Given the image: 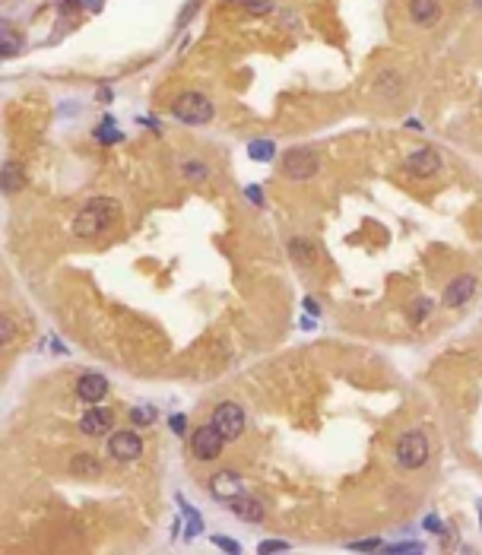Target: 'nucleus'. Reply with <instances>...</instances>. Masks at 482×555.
<instances>
[{
	"label": "nucleus",
	"mask_w": 482,
	"mask_h": 555,
	"mask_svg": "<svg viewBox=\"0 0 482 555\" xmlns=\"http://www.w3.org/2000/svg\"><path fill=\"white\" fill-rule=\"evenodd\" d=\"M114 219V200L105 197H95L76 213L73 219V235L76 238H95L101 229H108Z\"/></svg>",
	"instance_id": "obj_1"
},
{
	"label": "nucleus",
	"mask_w": 482,
	"mask_h": 555,
	"mask_svg": "<svg viewBox=\"0 0 482 555\" xmlns=\"http://www.w3.org/2000/svg\"><path fill=\"white\" fill-rule=\"evenodd\" d=\"M393 457L403 470H419V466L428 463V438H425L422 428H409L397 438V447H393Z\"/></svg>",
	"instance_id": "obj_2"
},
{
	"label": "nucleus",
	"mask_w": 482,
	"mask_h": 555,
	"mask_svg": "<svg viewBox=\"0 0 482 555\" xmlns=\"http://www.w3.org/2000/svg\"><path fill=\"white\" fill-rule=\"evenodd\" d=\"M171 115L184 124H206L213 118V102L203 92H181L171 105Z\"/></svg>",
	"instance_id": "obj_3"
},
{
	"label": "nucleus",
	"mask_w": 482,
	"mask_h": 555,
	"mask_svg": "<svg viewBox=\"0 0 482 555\" xmlns=\"http://www.w3.org/2000/svg\"><path fill=\"white\" fill-rule=\"evenodd\" d=\"M317 153H311V149H289V153L283 156V175L289 181H308L317 175Z\"/></svg>",
	"instance_id": "obj_4"
},
{
	"label": "nucleus",
	"mask_w": 482,
	"mask_h": 555,
	"mask_svg": "<svg viewBox=\"0 0 482 555\" xmlns=\"http://www.w3.org/2000/svg\"><path fill=\"white\" fill-rule=\"evenodd\" d=\"M209 422L219 428L225 441L241 438V432H245V413H241V406H238V403H232V400H222L219 406L213 409V419H209Z\"/></svg>",
	"instance_id": "obj_5"
},
{
	"label": "nucleus",
	"mask_w": 482,
	"mask_h": 555,
	"mask_svg": "<svg viewBox=\"0 0 482 555\" xmlns=\"http://www.w3.org/2000/svg\"><path fill=\"white\" fill-rule=\"evenodd\" d=\"M222 447H225V438H222V432L213 422H209V425H200L190 435V451H194L197 460H216L222 454Z\"/></svg>",
	"instance_id": "obj_6"
},
{
	"label": "nucleus",
	"mask_w": 482,
	"mask_h": 555,
	"mask_svg": "<svg viewBox=\"0 0 482 555\" xmlns=\"http://www.w3.org/2000/svg\"><path fill=\"white\" fill-rule=\"evenodd\" d=\"M108 454L114 460H121V463L137 460L143 454V441H140V435L133 428H121V432H111V438H108Z\"/></svg>",
	"instance_id": "obj_7"
},
{
	"label": "nucleus",
	"mask_w": 482,
	"mask_h": 555,
	"mask_svg": "<svg viewBox=\"0 0 482 555\" xmlns=\"http://www.w3.org/2000/svg\"><path fill=\"white\" fill-rule=\"evenodd\" d=\"M476 286H479V280H476L473 273H460V276H454V280L447 282V289H444V305L447 308H460V305H466L469 299L476 295Z\"/></svg>",
	"instance_id": "obj_8"
},
{
	"label": "nucleus",
	"mask_w": 482,
	"mask_h": 555,
	"mask_svg": "<svg viewBox=\"0 0 482 555\" xmlns=\"http://www.w3.org/2000/svg\"><path fill=\"white\" fill-rule=\"evenodd\" d=\"M406 172L416 175V178H431V175L441 172V156L438 149L425 146V149H416V153L406 156Z\"/></svg>",
	"instance_id": "obj_9"
},
{
	"label": "nucleus",
	"mask_w": 482,
	"mask_h": 555,
	"mask_svg": "<svg viewBox=\"0 0 482 555\" xmlns=\"http://www.w3.org/2000/svg\"><path fill=\"white\" fill-rule=\"evenodd\" d=\"M111 425H114V413L108 406L89 409V413H82V419H80V432L89 435V438H101L105 432H111Z\"/></svg>",
	"instance_id": "obj_10"
},
{
	"label": "nucleus",
	"mask_w": 482,
	"mask_h": 555,
	"mask_svg": "<svg viewBox=\"0 0 482 555\" xmlns=\"http://www.w3.org/2000/svg\"><path fill=\"white\" fill-rule=\"evenodd\" d=\"M241 489H245V482H241V476L232 473V470H222L209 479V492H213V498H219V501H232V498H238Z\"/></svg>",
	"instance_id": "obj_11"
},
{
	"label": "nucleus",
	"mask_w": 482,
	"mask_h": 555,
	"mask_svg": "<svg viewBox=\"0 0 482 555\" xmlns=\"http://www.w3.org/2000/svg\"><path fill=\"white\" fill-rule=\"evenodd\" d=\"M105 394H108V378L105 375L89 371V375H82L80 381H76V397H80L82 403H101Z\"/></svg>",
	"instance_id": "obj_12"
},
{
	"label": "nucleus",
	"mask_w": 482,
	"mask_h": 555,
	"mask_svg": "<svg viewBox=\"0 0 482 555\" xmlns=\"http://www.w3.org/2000/svg\"><path fill=\"white\" fill-rule=\"evenodd\" d=\"M409 16L416 26L431 29L441 20V4H438V0H409Z\"/></svg>",
	"instance_id": "obj_13"
},
{
	"label": "nucleus",
	"mask_w": 482,
	"mask_h": 555,
	"mask_svg": "<svg viewBox=\"0 0 482 555\" xmlns=\"http://www.w3.org/2000/svg\"><path fill=\"white\" fill-rule=\"evenodd\" d=\"M228 508H232V514L238 517V520H245V523H260L264 520V504L257 501V498H232L228 501Z\"/></svg>",
	"instance_id": "obj_14"
},
{
	"label": "nucleus",
	"mask_w": 482,
	"mask_h": 555,
	"mask_svg": "<svg viewBox=\"0 0 482 555\" xmlns=\"http://www.w3.org/2000/svg\"><path fill=\"white\" fill-rule=\"evenodd\" d=\"M0 187H4V194L10 197V194L23 191L25 187V168L19 166V162H4V172H0Z\"/></svg>",
	"instance_id": "obj_15"
},
{
	"label": "nucleus",
	"mask_w": 482,
	"mask_h": 555,
	"mask_svg": "<svg viewBox=\"0 0 482 555\" xmlns=\"http://www.w3.org/2000/svg\"><path fill=\"white\" fill-rule=\"evenodd\" d=\"M70 473H73V476L92 479V476H99V473H101V460L95 457V454L82 451V454H76V457L70 460Z\"/></svg>",
	"instance_id": "obj_16"
},
{
	"label": "nucleus",
	"mask_w": 482,
	"mask_h": 555,
	"mask_svg": "<svg viewBox=\"0 0 482 555\" xmlns=\"http://www.w3.org/2000/svg\"><path fill=\"white\" fill-rule=\"evenodd\" d=\"M289 254H292V261L295 263H302V267H311V263L317 261V248H314V242L311 238H292L289 242Z\"/></svg>",
	"instance_id": "obj_17"
},
{
	"label": "nucleus",
	"mask_w": 482,
	"mask_h": 555,
	"mask_svg": "<svg viewBox=\"0 0 482 555\" xmlns=\"http://www.w3.org/2000/svg\"><path fill=\"white\" fill-rule=\"evenodd\" d=\"M121 137H124V134H121V130H114V124H111V121H108L105 127L95 130V140H99V143H118Z\"/></svg>",
	"instance_id": "obj_18"
},
{
	"label": "nucleus",
	"mask_w": 482,
	"mask_h": 555,
	"mask_svg": "<svg viewBox=\"0 0 482 555\" xmlns=\"http://www.w3.org/2000/svg\"><path fill=\"white\" fill-rule=\"evenodd\" d=\"M13 333H16L13 318H10V314H4V318H0V346H10L13 343Z\"/></svg>",
	"instance_id": "obj_19"
},
{
	"label": "nucleus",
	"mask_w": 482,
	"mask_h": 555,
	"mask_svg": "<svg viewBox=\"0 0 482 555\" xmlns=\"http://www.w3.org/2000/svg\"><path fill=\"white\" fill-rule=\"evenodd\" d=\"M130 419L137 422V425H149V422L156 419V409H152V406H146V409L143 406H133L130 409Z\"/></svg>",
	"instance_id": "obj_20"
},
{
	"label": "nucleus",
	"mask_w": 482,
	"mask_h": 555,
	"mask_svg": "<svg viewBox=\"0 0 482 555\" xmlns=\"http://www.w3.org/2000/svg\"><path fill=\"white\" fill-rule=\"evenodd\" d=\"M273 156V143H266V140H260V143H251V159H257V162H266Z\"/></svg>",
	"instance_id": "obj_21"
},
{
	"label": "nucleus",
	"mask_w": 482,
	"mask_h": 555,
	"mask_svg": "<svg viewBox=\"0 0 482 555\" xmlns=\"http://www.w3.org/2000/svg\"><path fill=\"white\" fill-rule=\"evenodd\" d=\"M184 175H187L190 181H203L209 175V168L203 166V162H187V166H184Z\"/></svg>",
	"instance_id": "obj_22"
},
{
	"label": "nucleus",
	"mask_w": 482,
	"mask_h": 555,
	"mask_svg": "<svg viewBox=\"0 0 482 555\" xmlns=\"http://www.w3.org/2000/svg\"><path fill=\"white\" fill-rule=\"evenodd\" d=\"M428 311H431V301H428V299H419L416 308H412V320H422Z\"/></svg>",
	"instance_id": "obj_23"
},
{
	"label": "nucleus",
	"mask_w": 482,
	"mask_h": 555,
	"mask_svg": "<svg viewBox=\"0 0 482 555\" xmlns=\"http://www.w3.org/2000/svg\"><path fill=\"white\" fill-rule=\"evenodd\" d=\"M16 51H19V42L13 39L10 32H4V54H6V58H13Z\"/></svg>",
	"instance_id": "obj_24"
},
{
	"label": "nucleus",
	"mask_w": 482,
	"mask_h": 555,
	"mask_svg": "<svg viewBox=\"0 0 482 555\" xmlns=\"http://www.w3.org/2000/svg\"><path fill=\"white\" fill-rule=\"evenodd\" d=\"M285 542H276V540H266V542H260V552H285Z\"/></svg>",
	"instance_id": "obj_25"
},
{
	"label": "nucleus",
	"mask_w": 482,
	"mask_h": 555,
	"mask_svg": "<svg viewBox=\"0 0 482 555\" xmlns=\"http://www.w3.org/2000/svg\"><path fill=\"white\" fill-rule=\"evenodd\" d=\"M349 549H359V552H368V549H381V540H362V542H352Z\"/></svg>",
	"instance_id": "obj_26"
},
{
	"label": "nucleus",
	"mask_w": 482,
	"mask_h": 555,
	"mask_svg": "<svg viewBox=\"0 0 482 555\" xmlns=\"http://www.w3.org/2000/svg\"><path fill=\"white\" fill-rule=\"evenodd\" d=\"M168 425H171V432L184 435V428H187V419H184V416H171V419H168Z\"/></svg>",
	"instance_id": "obj_27"
},
{
	"label": "nucleus",
	"mask_w": 482,
	"mask_h": 555,
	"mask_svg": "<svg viewBox=\"0 0 482 555\" xmlns=\"http://www.w3.org/2000/svg\"><path fill=\"white\" fill-rule=\"evenodd\" d=\"M247 10H251V13H266L270 4H264V0H247Z\"/></svg>",
	"instance_id": "obj_28"
},
{
	"label": "nucleus",
	"mask_w": 482,
	"mask_h": 555,
	"mask_svg": "<svg viewBox=\"0 0 482 555\" xmlns=\"http://www.w3.org/2000/svg\"><path fill=\"white\" fill-rule=\"evenodd\" d=\"M216 546H222V549H228V552H238V542H232V540H225V536H216Z\"/></svg>",
	"instance_id": "obj_29"
},
{
	"label": "nucleus",
	"mask_w": 482,
	"mask_h": 555,
	"mask_svg": "<svg viewBox=\"0 0 482 555\" xmlns=\"http://www.w3.org/2000/svg\"><path fill=\"white\" fill-rule=\"evenodd\" d=\"M393 552H422V546H416V542H400V546H393Z\"/></svg>",
	"instance_id": "obj_30"
},
{
	"label": "nucleus",
	"mask_w": 482,
	"mask_h": 555,
	"mask_svg": "<svg viewBox=\"0 0 482 555\" xmlns=\"http://www.w3.org/2000/svg\"><path fill=\"white\" fill-rule=\"evenodd\" d=\"M247 200H254V204H264V194H260V187H247Z\"/></svg>",
	"instance_id": "obj_31"
},
{
	"label": "nucleus",
	"mask_w": 482,
	"mask_h": 555,
	"mask_svg": "<svg viewBox=\"0 0 482 555\" xmlns=\"http://www.w3.org/2000/svg\"><path fill=\"white\" fill-rule=\"evenodd\" d=\"M425 527H428V530H438V533H441V520H438V517H425Z\"/></svg>",
	"instance_id": "obj_32"
},
{
	"label": "nucleus",
	"mask_w": 482,
	"mask_h": 555,
	"mask_svg": "<svg viewBox=\"0 0 482 555\" xmlns=\"http://www.w3.org/2000/svg\"><path fill=\"white\" fill-rule=\"evenodd\" d=\"M304 308H308L311 314H321V308H317V301H314V299H304Z\"/></svg>",
	"instance_id": "obj_33"
},
{
	"label": "nucleus",
	"mask_w": 482,
	"mask_h": 555,
	"mask_svg": "<svg viewBox=\"0 0 482 555\" xmlns=\"http://www.w3.org/2000/svg\"><path fill=\"white\" fill-rule=\"evenodd\" d=\"M479 520H482V504H479Z\"/></svg>",
	"instance_id": "obj_34"
},
{
	"label": "nucleus",
	"mask_w": 482,
	"mask_h": 555,
	"mask_svg": "<svg viewBox=\"0 0 482 555\" xmlns=\"http://www.w3.org/2000/svg\"><path fill=\"white\" fill-rule=\"evenodd\" d=\"M476 7H482V0H476Z\"/></svg>",
	"instance_id": "obj_35"
}]
</instances>
